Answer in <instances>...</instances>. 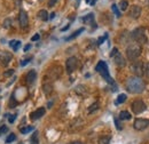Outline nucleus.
Masks as SVG:
<instances>
[{
    "label": "nucleus",
    "mask_w": 149,
    "mask_h": 144,
    "mask_svg": "<svg viewBox=\"0 0 149 144\" xmlns=\"http://www.w3.org/2000/svg\"><path fill=\"white\" fill-rule=\"evenodd\" d=\"M143 68H145V65H143L142 62H140V61H134V62H132V64H131L130 70L132 71V73L135 74V77H141L142 73H143Z\"/></svg>",
    "instance_id": "nucleus-6"
},
{
    "label": "nucleus",
    "mask_w": 149,
    "mask_h": 144,
    "mask_svg": "<svg viewBox=\"0 0 149 144\" xmlns=\"http://www.w3.org/2000/svg\"><path fill=\"white\" fill-rule=\"evenodd\" d=\"M19 25H21V28L24 29V28L28 26V24H29V17H28L26 12H24V10H21V12H19Z\"/></svg>",
    "instance_id": "nucleus-11"
},
{
    "label": "nucleus",
    "mask_w": 149,
    "mask_h": 144,
    "mask_svg": "<svg viewBox=\"0 0 149 144\" xmlns=\"http://www.w3.org/2000/svg\"><path fill=\"white\" fill-rule=\"evenodd\" d=\"M69 26H70V25H69V24H68V25H67V26H64V28H63V29H62V30H61V31H67V30H68V29H69Z\"/></svg>",
    "instance_id": "nucleus-42"
},
{
    "label": "nucleus",
    "mask_w": 149,
    "mask_h": 144,
    "mask_svg": "<svg viewBox=\"0 0 149 144\" xmlns=\"http://www.w3.org/2000/svg\"><path fill=\"white\" fill-rule=\"evenodd\" d=\"M71 144H83V143L79 142V141H74V142H71Z\"/></svg>",
    "instance_id": "nucleus-44"
},
{
    "label": "nucleus",
    "mask_w": 149,
    "mask_h": 144,
    "mask_svg": "<svg viewBox=\"0 0 149 144\" xmlns=\"http://www.w3.org/2000/svg\"><path fill=\"white\" fill-rule=\"evenodd\" d=\"M37 79V72L35 70H30V71L26 73V77H25V80H26V84L28 85H32Z\"/></svg>",
    "instance_id": "nucleus-13"
},
{
    "label": "nucleus",
    "mask_w": 149,
    "mask_h": 144,
    "mask_svg": "<svg viewBox=\"0 0 149 144\" xmlns=\"http://www.w3.org/2000/svg\"><path fill=\"white\" fill-rule=\"evenodd\" d=\"M30 143L31 144H39V137H38L37 130L32 134V136H31V138H30Z\"/></svg>",
    "instance_id": "nucleus-23"
},
{
    "label": "nucleus",
    "mask_w": 149,
    "mask_h": 144,
    "mask_svg": "<svg viewBox=\"0 0 149 144\" xmlns=\"http://www.w3.org/2000/svg\"><path fill=\"white\" fill-rule=\"evenodd\" d=\"M56 1H57V0H49V1H48V6H49V7H53L56 3Z\"/></svg>",
    "instance_id": "nucleus-39"
},
{
    "label": "nucleus",
    "mask_w": 149,
    "mask_h": 144,
    "mask_svg": "<svg viewBox=\"0 0 149 144\" xmlns=\"http://www.w3.org/2000/svg\"><path fill=\"white\" fill-rule=\"evenodd\" d=\"M79 1H80V0H77V3H76L77 6H78V3H79Z\"/></svg>",
    "instance_id": "nucleus-46"
},
{
    "label": "nucleus",
    "mask_w": 149,
    "mask_h": 144,
    "mask_svg": "<svg viewBox=\"0 0 149 144\" xmlns=\"http://www.w3.org/2000/svg\"><path fill=\"white\" fill-rule=\"evenodd\" d=\"M42 90H44V93H45L46 95L51 94L52 90H53V85H52L51 82H45L44 86H42Z\"/></svg>",
    "instance_id": "nucleus-18"
},
{
    "label": "nucleus",
    "mask_w": 149,
    "mask_h": 144,
    "mask_svg": "<svg viewBox=\"0 0 149 144\" xmlns=\"http://www.w3.org/2000/svg\"><path fill=\"white\" fill-rule=\"evenodd\" d=\"M126 94H120V95H118V97H117V100H116V104H122V103H124L125 101H126Z\"/></svg>",
    "instance_id": "nucleus-22"
},
{
    "label": "nucleus",
    "mask_w": 149,
    "mask_h": 144,
    "mask_svg": "<svg viewBox=\"0 0 149 144\" xmlns=\"http://www.w3.org/2000/svg\"><path fill=\"white\" fill-rule=\"evenodd\" d=\"M111 9L117 17H120V16H122V15H120V12H119V9H118V7H117V5H115V3H113V5L111 6Z\"/></svg>",
    "instance_id": "nucleus-27"
},
{
    "label": "nucleus",
    "mask_w": 149,
    "mask_h": 144,
    "mask_svg": "<svg viewBox=\"0 0 149 144\" xmlns=\"http://www.w3.org/2000/svg\"><path fill=\"white\" fill-rule=\"evenodd\" d=\"M143 72L146 73V75L149 78V62H147L146 64H145V68H143Z\"/></svg>",
    "instance_id": "nucleus-35"
},
{
    "label": "nucleus",
    "mask_w": 149,
    "mask_h": 144,
    "mask_svg": "<svg viewBox=\"0 0 149 144\" xmlns=\"http://www.w3.org/2000/svg\"><path fill=\"white\" fill-rule=\"evenodd\" d=\"M45 112H46L45 108H39L36 111L30 113V118H31V120H38V119H40L45 114Z\"/></svg>",
    "instance_id": "nucleus-12"
},
{
    "label": "nucleus",
    "mask_w": 149,
    "mask_h": 144,
    "mask_svg": "<svg viewBox=\"0 0 149 144\" xmlns=\"http://www.w3.org/2000/svg\"><path fill=\"white\" fill-rule=\"evenodd\" d=\"M140 55H141V47L139 45L133 44L126 48V56L130 61H135Z\"/></svg>",
    "instance_id": "nucleus-4"
},
{
    "label": "nucleus",
    "mask_w": 149,
    "mask_h": 144,
    "mask_svg": "<svg viewBox=\"0 0 149 144\" xmlns=\"http://www.w3.org/2000/svg\"><path fill=\"white\" fill-rule=\"evenodd\" d=\"M127 7H129V2H127L126 0H122V1L119 2V8H120L122 10H126Z\"/></svg>",
    "instance_id": "nucleus-26"
},
{
    "label": "nucleus",
    "mask_w": 149,
    "mask_h": 144,
    "mask_svg": "<svg viewBox=\"0 0 149 144\" xmlns=\"http://www.w3.org/2000/svg\"><path fill=\"white\" fill-rule=\"evenodd\" d=\"M10 24H12V19L10 18H7V19L3 21V28L8 29V28H10Z\"/></svg>",
    "instance_id": "nucleus-31"
},
{
    "label": "nucleus",
    "mask_w": 149,
    "mask_h": 144,
    "mask_svg": "<svg viewBox=\"0 0 149 144\" xmlns=\"http://www.w3.org/2000/svg\"><path fill=\"white\" fill-rule=\"evenodd\" d=\"M15 119H16V114H12V116H9V118H8L9 124H13V123L15 121Z\"/></svg>",
    "instance_id": "nucleus-36"
},
{
    "label": "nucleus",
    "mask_w": 149,
    "mask_h": 144,
    "mask_svg": "<svg viewBox=\"0 0 149 144\" xmlns=\"http://www.w3.org/2000/svg\"><path fill=\"white\" fill-rule=\"evenodd\" d=\"M9 46H10V48H13V51H17L19 48V46H21V41L19 40H10L9 41Z\"/></svg>",
    "instance_id": "nucleus-19"
},
{
    "label": "nucleus",
    "mask_w": 149,
    "mask_h": 144,
    "mask_svg": "<svg viewBox=\"0 0 149 144\" xmlns=\"http://www.w3.org/2000/svg\"><path fill=\"white\" fill-rule=\"evenodd\" d=\"M99 144H109L110 143V136H101L99 138Z\"/></svg>",
    "instance_id": "nucleus-24"
},
{
    "label": "nucleus",
    "mask_w": 149,
    "mask_h": 144,
    "mask_svg": "<svg viewBox=\"0 0 149 144\" xmlns=\"http://www.w3.org/2000/svg\"><path fill=\"white\" fill-rule=\"evenodd\" d=\"M131 38H132V40L136 41V42L140 44V45H145V44H147L146 30H145V28H142V26L136 28L135 30H133V31L131 32Z\"/></svg>",
    "instance_id": "nucleus-3"
},
{
    "label": "nucleus",
    "mask_w": 149,
    "mask_h": 144,
    "mask_svg": "<svg viewBox=\"0 0 149 144\" xmlns=\"http://www.w3.org/2000/svg\"><path fill=\"white\" fill-rule=\"evenodd\" d=\"M113 61H115V64L118 65V66H125V64H126L125 58L123 57V55L120 54L119 52L113 56Z\"/></svg>",
    "instance_id": "nucleus-14"
},
{
    "label": "nucleus",
    "mask_w": 149,
    "mask_h": 144,
    "mask_svg": "<svg viewBox=\"0 0 149 144\" xmlns=\"http://www.w3.org/2000/svg\"><path fill=\"white\" fill-rule=\"evenodd\" d=\"M12 58H13L12 53H9L7 51H0V63L2 65H5V66L8 65L9 62L12 61Z\"/></svg>",
    "instance_id": "nucleus-9"
},
{
    "label": "nucleus",
    "mask_w": 149,
    "mask_h": 144,
    "mask_svg": "<svg viewBox=\"0 0 149 144\" xmlns=\"http://www.w3.org/2000/svg\"><path fill=\"white\" fill-rule=\"evenodd\" d=\"M31 60H32V57H28V58H25V60L21 61V66H25V65H26Z\"/></svg>",
    "instance_id": "nucleus-33"
},
{
    "label": "nucleus",
    "mask_w": 149,
    "mask_h": 144,
    "mask_svg": "<svg viewBox=\"0 0 149 144\" xmlns=\"http://www.w3.org/2000/svg\"><path fill=\"white\" fill-rule=\"evenodd\" d=\"M61 72H62L61 66H53V70L48 72V74H49V77L52 79H56V78H58L61 75Z\"/></svg>",
    "instance_id": "nucleus-16"
},
{
    "label": "nucleus",
    "mask_w": 149,
    "mask_h": 144,
    "mask_svg": "<svg viewBox=\"0 0 149 144\" xmlns=\"http://www.w3.org/2000/svg\"><path fill=\"white\" fill-rule=\"evenodd\" d=\"M129 15H130L132 18H134V19L139 18L140 17V15H141V7L138 6V5H133V6L130 8Z\"/></svg>",
    "instance_id": "nucleus-10"
},
{
    "label": "nucleus",
    "mask_w": 149,
    "mask_h": 144,
    "mask_svg": "<svg viewBox=\"0 0 149 144\" xmlns=\"http://www.w3.org/2000/svg\"><path fill=\"white\" fill-rule=\"evenodd\" d=\"M108 39V33H104V36L100 37L99 39H97V46H100V45H102L106 40Z\"/></svg>",
    "instance_id": "nucleus-30"
},
{
    "label": "nucleus",
    "mask_w": 149,
    "mask_h": 144,
    "mask_svg": "<svg viewBox=\"0 0 149 144\" xmlns=\"http://www.w3.org/2000/svg\"><path fill=\"white\" fill-rule=\"evenodd\" d=\"M86 2H87V3H90V2H91V0H86Z\"/></svg>",
    "instance_id": "nucleus-47"
},
{
    "label": "nucleus",
    "mask_w": 149,
    "mask_h": 144,
    "mask_svg": "<svg viewBox=\"0 0 149 144\" xmlns=\"http://www.w3.org/2000/svg\"><path fill=\"white\" fill-rule=\"evenodd\" d=\"M7 130H8V128L5 126V125H3V126H1L0 127V135H2L3 133H7Z\"/></svg>",
    "instance_id": "nucleus-37"
},
{
    "label": "nucleus",
    "mask_w": 149,
    "mask_h": 144,
    "mask_svg": "<svg viewBox=\"0 0 149 144\" xmlns=\"http://www.w3.org/2000/svg\"><path fill=\"white\" fill-rule=\"evenodd\" d=\"M83 22L85 24H91L93 28H96V24H95V21H94V14L93 13H90L87 14L86 16L83 17Z\"/></svg>",
    "instance_id": "nucleus-15"
},
{
    "label": "nucleus",
    "mask_w": 149,
    "mask_h": 144,
    "mask_svg": "<svg viewBox=\"0 0 149 144\" xmlns=\"http://www.w3.org/2000/svg\"><path fill=\"white\" fill-rule=\"evenodd\" d=\"M13 74H14V70H13V69L7 70L6 72H3V77H5V78H8V77H10V75H13Z\"/></svg>",
    "instance_id": "nucleus-32"
},
{
    "label": "nucleus",
    "mask_w": 149,
    "mask_h": 144,
    "mask_svg": "<svg viewBox=\"0 0 149 144\" xmlns=\"http://www.w3.org/2000/svg\"><path fill=\"white\" fill-rule=\"evenodd\" d=\"M21 144H22V143H21Z\"/></svg>",
    "instance_id": "nucleus-48"
},
{
    "label": "nucleus",
    "mask_w": 149,
    "mask_h": 144,
    "mask_svg": "<svg viewBox=\"0 0 149 144\" xmlns=\"http://www.w3.org/2000/svg\"><path fill=\"white\" fill-rule=\"evenodd\" d=\"M125 87L129 93L131 94H140L145 90V82L143 80L140 78V77H130L127 80H126V84H125Z\"/></svg>",
    "instance_id": "nucleus-1"
},
{
    "label": "nucleus",
    "mask_w": 149,
    "mask_h": 144,
    "mask_svg": "<svg viewBox=\"0 0 149 144\" xmlns=\"http://www.w3.org/2000/svg\"><path fill=\"white\" fill-rule=\"evenodd\" d=\"M35 128L33 126H26V127H23V128H21L19 130H21V133L22 134H28V133H30V132H32Z\"/></svg>",
    "instance_id": "nucleus-25"
},
{
    "label": "nucleus",
    "mask_w": 149,
    "mask_h": 144,
    "mask_svg": "<svg viewBox=\"0 0 149 144\" xmlns=\"http://www.w3.org/2000/svg\"><path fill=\"white\" fill-rule=\"evenodd\" d=\"M37 16L39 19H41V21H44V22H46L47 19H48V13H47V10H45V9H41V10H39L37 14Z\"/></svg>",
    "instance_id": "nucleus-17"
},
{
    "label": "nucleus",
    "mask_w": 149,
    "mask_h": 144,
    "mask_svg": "<svg viewBox=\"0 0 149 144\" xmlns=\"http://www.w3.org/2000/svg\"><path fill=\"white\" fill-rule=\"evenodd\" d=\"M16 140V135L15 134H9L8 136H7V138H6V143H12L13 141H15Z\"/></svg>",
    "instance_id": "nucleus-28"
},
{
    "label": "nucleus",
    "mask_w": 149,
    "mask_h": 144,
    "mask_svg": "<svg viewBox=\"0 0 149 144\" xmlns=\"http://www.w3.org/2000/svg\"><path fill=\"white\" fill-rule=\"evenodd\" d=\"M99 109V103L97 102H95V103H93L90 108H88V113H93L94 111H96Z\"/></svg>",
    "instance_id": "nucleus-29"
},
{
    "label": "nucleus",
    "mask_w": 149,
    "mask_h": 144,
    "mask_svg": "<svg viewBox=\"0 0 149 144\" xmlns=\"http://www.w3.org/2000/svg\"><path fill=\"white\" fill-rule=\"evenodd\" d=\"M131 118V113L129 111H122L120 113H119V119L120 120H130Z\"/></svg>",
    "instance_id": "nucleus-20"
},
{
    "label": "nucleus",
    "mask_w": 149,
    "mask_h": 144,
    "mask_svg": "<svg viewBox=\"0 0 149 144\" xmlns=\"http://www.w3.org/2000/svg\"><path fill=\"white\" fill-rule=\"evenodd\" d=\"M149 126V120L148 119H141V118H138L134 120L133 123V128L135 130H143Z\"/></svg>",
    "instance_id": "nucleus-8"
},
{
    "label": "nucleus",
    "mask_w": 149,
    "mask_h": 144,
    "mask_svg": "<svg viewBox=\"0 0 149 144\" xmlns=\"http://www.w3.org/2000/svg\"><path fill=\"white\" fill-rule=\"evenodd\" d=\"M84 30H85L84 28H80V29H78V30H77V31H74V33H72V35H71V36H70V37H68V38H65V40H67V41H69V40H72V39H74L76 37H78V36H79V35H80L81 32H84Z\"/></svg>",
    "instance_id": "nucleus-21"
},
{
    "label": "nucleus",
    "mask_w": 149,
    "mask_h": 144,
    "mask_svg": "<svg viewBox=\"0 0 149 144\" xmlns=\"http://www.w3.org/2000/svg\"><path fill=\"white\" fill-rule=\"evenodd\" d=\"M117 53H118V48H116V47H115V48H112L111 53H110V56H111V57H113V56L117 54Z\"/></svg>",
    "instance_id": "nucleus-38"
},
{
    "label": "nucleus",
    "mask_w": 149,
    "mask_h": 144,
    "mask_svg": "<svg viewBox=\"0 0 149 144\" xmlns=\"http://www.w3.org/2000/svg\"><path fill=\"white\" fill-rule=\"evenodd\" d=\"M39 38H40V36L37 33V35H35V36L31 38V41H37V40H39Z\"/></svg>",
    "instance_id": "nucleus-40"
},
{
    "label": "nucleus",
    "mask_w": 149,
    "mask_h": 144,
    "mask_svg": "<svg viewBox=\"0 0 149 144\" xmlns=\"http://www.w3.org/2000/svg\"><path fill=\"white\" fill-rule=\"evenodd\" d=\"M131 108H132L133 113L140 114V113H142L143 111L147 110V105H146V103H145L143 101H141V100H135V101L132 102Z\"/></svg>",
    "instance_id": "nucleus-5"
},
{
    "label": "nucleus",
    "mask_w": 149,
    "mask_h": 144,
    "mask_svg": "<svg viewBox=\"0 0 149 144\" xmlns=\"http://www.w3.org/2000/svg\"><path fill=\"white\" fill-rule=\"evenodd\" d=\"M30 48H31V45H26V46L24 47V52H28Z\"/></svg>",
    "instance_id": "nucleus-41"
},
{
    "label": "nucleus",
    "mask_w": 149,
    "mask_h": 144,
    "mask_svg": "<svg viewBox=\"0 0 149 144\" xmlns=\"http://www.w3.org/2000/svg\"><path fill=\"white\" fill-rule=\"evenodd\" d=\"M95 71L99 72V73L102 75V78H103L108 84H110V85H112L113 87H116L115 81H113V79H112L111 75H110V73H109L108 65H107V63H106L104 61H99V63H97L96 66H95Z\"/></svg>",
    "instance_id": "nucleus-2"
},
{
    "label": "nucleus",
    "mask_w": 149,
    "mask_h": 144,
    "mask_svg": "<svg viewBox=\"0 0 149 144\" xmlns=\"http://www.w3.org/2000/svg\"><path fill=\"white\" fill-rule=\"evenodd\" d=\"M54 17H55V13H52V14H51V16H49V18H51V19H53Z\"/></svg>",
    "instance_id": "nucleus-43"
},
{
    "label": "nucleus",
    "mask_w": 149,
    "mask_h": 144,
    "mask_svg": "<svg viewBox=\"0 0 149 144\" xmlns=\"http://www.w3.org/2000/svg\"><path fill=\"white\" fill-rule=\"evenodd\" d=\"M77 68H78V60H77V57H74V56L69 57V58L67 60V62H65L67 72H68V73H72Z\"/></svg>",
    "instance_id": "nucleus-7"
},
{
    "label": "nucleus",
    "mask_w": 149,
    "mask_h": 144,
    "mask_svg": "<svg viewBox=\"0 0 149 144\" xmlns=\"http://www.w3.org/2000/svg\"><path fill=\"white\" fill-rule=\"evenodd\" d=\"M113 121H115V125H116V128H117L118 130H122V128H123V127H122V125H120L119 120H118L117 118H115V119H113Z\"/></svg>",
    "instance_id": "nucleus-34"
},
{
    "label": "nucleus",
    "mask_w": 149,
    "mask_h": 144,
    "mask_svg": "<svg viewBox=\"0 0 149 144\" xmlns=\"http://www.w3.org/2000/svg\"><path fill=\"white\" fill-rule=\"evenodd\" d=\"M96 1H97V0H91V2H90V3H91V5H92V6H94V5H95V2H96Z\"/></svg>",
    "instance_id": "nucleus-45"
}]
</instances>
